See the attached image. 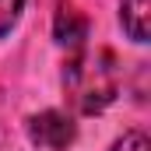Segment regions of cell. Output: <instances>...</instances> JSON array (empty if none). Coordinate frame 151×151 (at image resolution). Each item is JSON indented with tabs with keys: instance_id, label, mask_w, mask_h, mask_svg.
Wrapping results in <instances>:
<instances>
[{
	"instance_id": "8992f818",
	"label": "cell",
	"mask_w": 151,
	"mask_h": 151,
	"mask_svg": "<svg viewBox=\"0 0 151 151\" xmlns=\"http://www.w3.org/2000/svg\"><path fill=\"white\" fill-rule=\"evenodd\" d=\"M113 151H151V144H148V137L141 130H130V134H123L113 144Z\"/></svg>"
},
{
	"instance_id": "6da1fadb",
	"label": "cell",
	"mask_w": 151,
	"mask_h": 151,
	"mask_svg": "<svg viewBox=\"0 0 151 151\" xmlns=\"http://www.w3.org/2000/svg\"><path fill=\"white\" fill-rule=\"evenodd\" d=\"M63 84L81 113H102L116 95H119V67L109 49H84L77 53L63 74Z\"/></svg>"
},
{
	"instance_id": "5b68a950",
	"label": "cell",
	"mask_w": 151,
	"mask_h": 151,
	"mask_svg": "<svg viewBox=\"0 0 151 151\" xmlns=\"http://www.w3.org/2000/svg\"><path fill=\"white\" fill-rule=\"evenodd\" d=\"M21 7H25V0H0V35H7V32L18 25Z\"/></svg>"
},
{
	"instance_id": "3957f363",
	"label": "cell",
	"mask_w": 151,
	"mask_h": 151,
	"mask_svg": "<svg viewBox=\"0 0 151 151\" xmlns=\"http://www.w3.org/2000/svg\"><path fill=\"white\" fill-rule=\"evenodd\" d=\"M53 35H56L60 46L81 49L84 39H88V18L77 11L74 4H60L56 7V18H53Z\"/></svg>"
},
{
	"instance_id": "7a4b0ae2",
	"label": "cell",
	"mask_w": 151,
	"mask_h": 151,
	"mask_svg": "<svg viewBox=\"0 0 151 151\" xmlns=\"http://www.w3.org/2000/svg\"><path fill=\"white\" fill-rule=\"evenodd\" d=\"M74 123L67 119L63 113H56V109H46V113H39L28 119V137L35 141L39 148H49V151H63L70 141H74Z\"/></svg>"
},
{
	"instance_id": "277c9868",
	"label": "cell",
	"mask_w": 151,
	"mask_h": 151,
	"mask_svg": "<svg viewBox=\"0 0 151 151\" xmlns=\"http://www.w3.org/2000/svg\"><path fill=\"white\" fill-rule=\"evenodd\" d=\"M119 21L134 42H148L151 39V0H123Z\"/></svg>"
}]
</instances>
